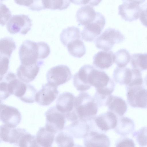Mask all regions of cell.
<instances>
[{"mask_svg": "<svg viewBox=\"0 0 147 147\" xmlns=\"http://www.w3.org/2000/svg\"><path fill=\"white\" fill-rule=\"evenodd\" d=\"M50 53L48 44L44 42H35L30 40L24 41L20 46L19 55L21 64L32 65L40 59L47 58Z\"/></svg>", "mask_w": 147, "mask_h": 147, "instance_id": "1", "label": "cell"}, {"mask_svg": "<svg viewBox=\"0 0 147 147\" xmlns=\"http://www.w3.org/2000/svg\"><path fill=\"white\" fill-rule=\"evenodd\" d=\"M74 106L78 118L87 121L92 119L98 112V106L94 98L84 91L75 97Z\"/></svg>", "mask_w": 147, "mask_h": 147, "instance_id": "2", "label": "cell"}, {"mask_svg": "<svg viewBox=\"0 0 147 147\" xmlns=\"http://www.w3.org/2000/svg\"><path fill=\"white\" fill-rule=\"evenodd\" d=\"M89 81L90 85L95 88L96 92L106 96L111 95L115 86L113 81L105 71L94 67L90 72Z\"/></svg>", "mask_w": 147, "mask_h": 147, "instance_id": "3", "label": "cell"}, {"mask_svg": "<svg viewBox=\"0 0 147 147\" xmlns=\"http://www.w3.org/2000/svg\"><path fill=\"white\" fill-rule=\"evenodd\" d=\"M125 38L124 35L118 30L109 28L96 38L94 42L98 49L108 51L115 44L122 42Z\"/></svg>", "mask_w": 147, "mask_h": 147, "instance_id": "4", "label": "cell"}, {"mask_svg": "<svg viewBox=\"0 0 147 147\" xmlns=\"http://www.w3.org/2000/svg\"><path fill=\"white\" fill-rule=\"evenodd\" d=\"M45 128L54 134L62 131L65 128L66 118L65 115L59 111L56 107L49 109L45 113Z\"/></svg>", "mask_w": 147, "mask_h": 147, "instance_id": "5", "label": "cell"}, {"mask_svg": "<svg viewBox=\"0 0 147 147\" xmlns=\"http://www.w3.org/2000/svg\"><path fill=\"white\" fill-rule=\"evenodd\" d=\"M72 77L69 67L63 65H58L51 68L46 75L48 83L56 87L68 82Z\"/></svg>", "mask_w": 147, "mask_h": 147, "instance_id": "6", "label": "cell"}, {"mask_svg": "<svg viewBox=\"0 0 147 147\" xmlns=\"http://www.w3.org/2000/svg\"><path fill=\"white\" fill-rule=\"evenodd\" d=\"M32 25L31 20L28 16L20 14L13 16L7 24V28L10 34L19 33L25 35L31 29Z\"/></svg>", "mask_w": 147, "mask_h": 147, "instance_id": "7", "label": "cell"}, {"mask_svg": "<svg viewBox=\"0 0 147 147\" xmlns=\"http://www.w3.org/2000/svg\"><path fill=\"white\" fill-rule=\"evenodd\" d=\"M128 103L134 108H146L147 90L142 85L126 86Z\"/></svg>", "mask_w": 147, "mask_h": 147, "instance_id": "8", "label": "cell"}, {"mask_svg": "<svg viewBox=\"0 0 147 147\" xmlns=\"http://www.w3.org/2000/svg\"><path fill=\"white\" fill-rule=\"evenodd\" d=\"M106 23L104 16L97 12L96 16L92 22L85 26L81 34L82 38L86 42H92L100 34Z\"/></svg>", "mask_w": 147, "mask_h": 147, "instance_id": "9", "label": "cell"}, {"mask_svg": "<svg viewBox=\"0 0 147 147\" xmlns=\"http://www.w3.org/2000/svg\"><path fill=\"white\" fill-rule=\"evenodd\" d=\"M118 14L126 21L131 22L140 18L145 9L140 5L132 3L123 2L119 5Z\"/></svg>", "mask_w": 147, "mask_h": 147, "instance_id": "10", "label": "cell"}, {"mask_svg": "<svg viewBox=\"0 0 147 147\" xmlns=\"http://www.w3.org/2000/svg\"><path fill=\"white\" fill-rule=\"evenodd\" d=\"M21 114L16 108L1 103L0 105V120L4 124L16 127L20 123Z\"/></svg>", "mask_w": 147, "mask_h": 147, "instance_id": "11", "label": "cell"}, {"mask_svg": "<svg viewBox=\"0 0 147 147\" xmlns=\"http://www.w3.org/2000/svg\"><path fill=\"white\" fill-rule=\"evenodd\" d=\"M59 93L57 87L46 83L43 85L41 89L36 92L35 101L40 105L48 106L55 100Z\"/></svg>", "mask_w": 147, "mask_h": 147, "instance_id": "12", "label": "cell"}, {"mask_svg": "<svg viewBox=\"0 0 147 147\" xmlns=\"http://www.w3.org/2000/svg\"><path fill=\"white\" fill-rule=\"evenodd\" d=\"M40 60L32 65H24L21 64L17 71V76L21 81L28 83L33 81L36 78L39 71L40 67L43 64Z\"/></svg>", "mask_w": 147, "mask_h": 147, "instance_id": "13", "label": "cell"}, {"mask_svg": "<svg viewBox=\"0 0 147 147\" xmlns=\"http://www.w3.org/2000/svg\"><path fill=\"white\" fill-rule=\"evenodd\" d=\"M93 67L89 64L85 65L74 75L73 84L78 90L84 91L90 88L91 86L89 82V76Z\"/></svg>", "mask_w": 147, "mask_h": 147, "instance_id": "14", "label": "cell"}, {"mask_svg": "<svg viewBox=\"0 0 147 147\" xmlns=\"http://www.w3.org/2000/svg\"><path fill=\"white\" fill-rule=\"evenodd\" d=\"M86 147H109L110 142L108 136L104 133L94 131H88L84 138Z\"/></svg>", "mask_w": 147, "mask_h": 147, "instance_id": "15", "label": "cell"}, {"mask_svg": "<svg viewBox=\"0 0 147 147\" xmlns=\"http://www.w3.org/2000/svg\"><path fill=\"white\" fill-rule=\"evenodd\" d=\"M94 120L97 127L102 131H106L115 128L117 118L114 113L108 111L95 117Z\"/></svg>", "mask_w": 147, "mask_h": 147, "instance_id": "16", "label": "cell"}, {"mask_svg": "<svg viewBox=\"0 0 147 147\" xmlns=\"http://www.w3.org/2000/svg\"><path fill=\"white\" fill-rule=\"evenodd\" d=\"M75 98L74 96L69 92L63 93L59 96L57 99L56 108L65 116L75 109Z\"/></svg>", "mask_w": 147, "mask_h": 147, "instance_id": "17", "label": "cell"}, {"mask_svg": "<svg viewBox=\"0 0 147 147\" xmlns=\"http://www.w3.org/2000/svg\"><path fill=\"white\" fill-rule=\"evenodd\" d=\"M93 64L100 69H107L114 63V53L111 51H100L93 57Z\"/></svg>", "mask_w": 147, "mask_h": 147, "instance_id": "18", "label": "cell"}, {"mask_svg": "<svg viewBox=\"0 0 147 147\" xmlns=\"http://www.w3.org/2000/svg\"><path fill=\"white\" fill-rule=\"evenodd\" d=\"M71 122L64 129L75 138H84L90 130L89 125L86 121L78 118Z\"/></svg>", "mask_w": 147, "mask_h": 147, "instance_id": "19", "label": "cell"}, {"mask_svg": "<svg viewBox=\"0 0 147 147\" xmlns=\"http://www.w3.org/2000/svg\"><path fill=\"white\" fill-rule=\"evenodd\" d=\"M97 12L89 5L83 6L77 11L76 17L80 25L86 26L95 19Z\"/></svg>", "mask_w": 147, "mask_h": 147, "instance_id": "20", "label": "cell"}, {"mask_svg": "<svg viewBox=\"0 0 147 147\" xmlns=\"http://www.w3.org/2000/svg\"><path fill=\"white\" fill-rule=\"evenodd\" d=\"M110 111L118 116H123L127 109V106L125 101L121 97L110 95L109 96L107 103Z\"/></svg>", "mask_w": 147, "mask_h": 147, "instance_id": "21", "label": "cell"}, {"mask_svg": "<svg viewBox=\"0 0 147 147\" xmlns=\"http://www.w3.org/2000/svg\"><path fill=\"white\" fill-rule=\"evenodd\" d=\"M134 128L135 124L131 119L121 116L117 119V125L114 129L118 134L125 136L132 133Z\"/></svg>", "mask_w": 147, "mask_h": 147, "instance_id": "22", "label": "cell"}, {"mask_svg": "<svg viewBox=\"0 0 147 147\" xmlns=\"http://www.w3.org/2000/svg\"><path fill=\"white\" fill-rule=\"evenodd\" d=\"M113 78L117 83L121 85H127L130 82L132 76V69L126 67H117L113 73Z\"/></svg>", "mask_w": 147, "mask_h": 147, "instance_id": "23", "label": "cell"}, {"mask_svg": "<svg viewBox=\"0 0 147 147\" xmlns=\"http://www.w3.org/2000/svg\"><path fill=\"white\" fill-rule=\"evenodd\" d=\"M55 135L45 127H40L36 136L39 147H51L54 140Z\"/></svg>", "mask_w": 147, "mask_h": 147, "instance_id": "24", "label": "cell"}, {"mask_svg": "<svg viewBox=\"0 0 147 147\" xmlns=\"http://www.w3.org/2000/svg\"><path fill=\"white\" fill-rule=\"evenodd\" d=\"M80 38V30L75 26L69 27L64 29L60 35V40L65 47L70 42Z\"/></svg>", "mask_w": 147, "mask_h": 147, "instance_id": "25", "label": "cell"}, {"mask_svg": "<svg viewBox=\"0 0 147 147\" xmlns=\"http://www.w3.org/2000/svg\"><path fill=\"white\" fill-rule=\"evenodd\" d=\"M68 51L73 56L81 58L86 53V48L81 38L77 39L69 43L67 45Z\"/></svg>", "mask_w": 147, "mask_h": 147, "instance_id": "26", "label": "cell"}, {"mask_svg": "<svg viewBox=\"0 0 147 147\" xmlns=\"http://www.w3.org/2000/svg\"><path fill=\"white\" fill-rule=\"evenodd\" d=\"M16 48L15 42L11 38L5 37L0 39V55L10 59Z\"/></svg>", "mask_w": 147, "mask_h": 147, "instance_id": "27", "label": "cell"}, {"mask_svg": "<svg viewBox=\"0 0 147 147\" xmlns=\"http://www.w3.org/2000/svg\"><path fill=\"white\" fill-rule=\"evenodd\" d=\"M130 63L132 69L142 71L147 69V53H138L132 55Z\"/></svg>", "mask_w": 147, "mask_h": 147, "instance_id": "28", "label": "cell"}, {"mask_svg": "<svg viewBox=\"0 0 147 147\" xmlns=\"http://www.w3.org/2000/svg\"><path fill=\"white\" fill-rule=\"evenodd\" d=\"M55 141L59 147H73L74 145L73 136L69 132L61 131L58 133Z\"/></svg>", "mask_w": 147, "mask_h": 147, "instance_id": "29", "label": "cell"}, {"mask_svg": "<svg viewBox=\"0 0 147 147\" xmlns=\"http://www.w3.org/2000/svg\"><path fill=\"white\" fill-rule=\"evenodd\" d=\"M44 9L62 10L67 8L69 5V0H42Z\"/></svg>", "mask_w": 147, "mask_h": 147, "instance_id": "30", "label": "cell"}, {"mask_svg": "<svg viewBox=\"0 0 147 147\" xmlns=\"http://www.w3.org/2000/svg\"><path fill=\"white\" fill-rule=\"evenodd\" d=\"M115 63L119 67L126 66L129 63L131 56L129 52L125 49H121L114 53Z\"/></svg>", "mask_w": 147, "mask_h": 147, "instance_id": "31", "label": "cell"}, {"mask_svg": "<svg viewBox=\"0 0 147 147\" xmlns=\"http://www.w3.org/2000/svg\"><path fill=\"white\" fill-rule=\"evenodd\" d=\"M37 90L32 85L27 84L26 91L20 99L22 101L27 103H33L35 101V97Z\"/></svg>", "mask_w": 147, "mask_h": 147, "instance_id": "32", "label": "cell"}, {"mask_svg": "<svg viewBox=\"0 0 147 147\" xmlns=\"http://www.w3.org/2000/svg\"><path fill=\"white\" fill-rule=\"evenodd\" d=\"M133 136L136 138L139 145L141 146H147V128L143 127L134 132Z\"/></svg>", "mask_w": 147, "mask_h": 147, "instance_id": "33", "label": "cell"}, {"mask_svg": "<svg viewBox=\"0 0 147 147\" xmlns=\"http://www.w3.org/2000/svg\"><path fill=\"white\" fill-rule=\"evenodd\" d=\"M11 16V11L6 6L0 2V25H5Z\"/></svg>", "mask_w": 147, "mask_h": 147, "instance_id": "34", "label": "cell"}, {"mask_svg": "<svg viewBox=\"0 0 147 147\" xmlns=\"http://www.w3.org/2000/svg\"><path fill=\"white\" fill-rule=\"evenodd\" d=\"M9 59L6 57L0 55V81L9 69Z\"/></svg>", "mask_w": 147, "mask_h": 147, "instance_id": "35", "label": "cell"}, {"mask_svg": "<svg viewBox=\"0 0 147 147\" xmlns=\"http://www.w3.org/2000/svg\"><path fill=\"white\" fill-rule=\"evenodd\" d=\"M10 95L8 89L7 83L4 79L0 82V100H5Z\"/></svg>", "mask_w": 147, "mask_h": 147, "instance_id": "36", "label": "cell"}, {"mask_svg": "<svg viewBox=\"0 0 147 147\" xmlns=\"http://www.w3.org/2000/svg\"><path fill=\"white\" fill-rule=\"evenodd\" d=\"M116 147H135L133 140L129 138L121 137L117 140L115 144Z\"/></svg>", "mask_w": 147, "mask_h": 147, "instance_id": "37", "label": "cell"}, {"mask_svg": "<svg viewBox=\"0 0 147 147\" xmlns=\"http://www.w3.org/2000/svg\"><path fill=\"white\" fill-rule=\"evenodd\" d=\"M72 3L78 5H88L91 7L98 5L102 0H69Z\"/></svg>", "mask_w": 147, "mask_h": 147, "instance_id": "38", "label": "cell"}, {"mask_svg": "<svg viewBox=\"0 0 147 147\" xmlns=\"http://www.w3.org/2000/svg\"><path fill=\"white\" fill-rule=\"evenodd\" d=\"M34 0H14L18 5L30 7L32 4Z\"/></svg>", "mask_w": 147, "mask_h": 147, "instance_id": "39", "label": "cell"}, {"mask_svg": "<svg viewBox=\"0 0 147 147\" xmlns=\"http://www.w3.org/2000/svg\"><path fill=\"white\" fill-rule=\"evenodd\" d=\"M146 0H123V2H132L139 5L141 4L144 3Z\"/></svg>", "mask_w": 147, "mask_h": 147, "instance_id": "40", "label": "cell"}, {"mask_svg": "<svg viewBox=\"0 0 147 147\" xmlns=\"http://www.w3.org/2000/svg\"><path fill=\"white\" fill-rule=\"evenodd\" d=\"M4 0H0V1H4Z\"/></svg>", "mask_w": 147, "mask_h": 147, "instance_id": "41", "label": "cell"}]
</instances>
